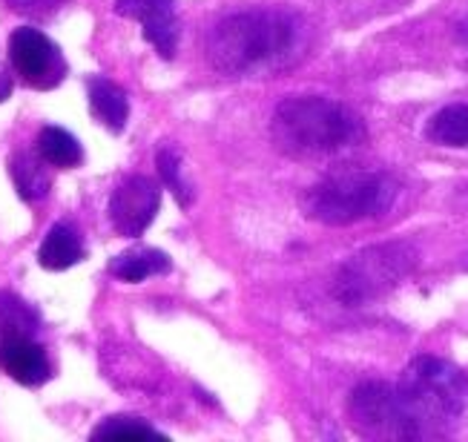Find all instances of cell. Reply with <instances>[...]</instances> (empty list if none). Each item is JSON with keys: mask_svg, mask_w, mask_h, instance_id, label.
<instances>
[{"mask_svg": "<svg viewBox=\"0 0 468 442\" xmlns=\"http://www.w3.org/2000/svg\"><path fill=\"white\" fill-rule=\"evenodd\" d=\"M308 26L291 12L253 9L218 20L207 37L210 64L230 78H259L296 64Z\"/></svg>", "mask_w": 468, "mask_h": 442, "instance_id": "6da1fadb", "label": "cell"}, {"mask_svg": "<svg viewBox=\"0 0 468 442\" xmlns=\"http://www.w3.org/2000/svg\"><path fill=\"white\" fill-rule=\"evenodd\" d=\"M273 141L293 158L336 155L365 141L362 118L342 100L324 95H291L273 112Z\"/></svg>", "mask_w": 468, "mask_h": 442, "instance_id": "7a4b0ae2", "label": "cell"}, {"mask_svg": "<svg viewBox=\"0 0 468 442\" xmlns=\"http://www.w3.org/2000/svg\"><path fill=\"white\" fill-rule=\"evenodd\" d=\"M399 195V181L379 170H342L324 175L304 190L302 210L308 218L328 227H345L368 221L394 207Z\"/></svg>", "mask_w": 468, "mask_h": 442, "instance_id": "3957f363", "label": "cell"}, {"mask_svg": "<svg viewBox=\"0 0 468 442\" xmlns=\"http://www.w3.org/2000/svg\"><path fill=\"white\" fill-rule=\"evenodd\" d=\"M397 388L409 399L429 437L449 434L468 411V376L440 356H414L405 365Z\"/></svg>", "mask_w": 468, "mask_h": 442, "instance_id": "277c9868", "label": "cell"}, {"mask_svg": "<svg viewBox=\"0 0 468 442\" xmlns=\"http://www.w3.org/2000/svg\"><path fill=\"white\" fill-rule=\"evenodd\" d=\"M417 268V250L409 241H385L351 256L336 270L331 293L345 308H359L391 293Z\"/></svg>", "mask_w": 468, "mask_h": 442, "instance_id": "5b68a950", "label": "cell"}, {"mask_svg": "<svg viewBox=\"0 0 468 442\" xmlns=\"http://www.w3.org/2000/svg\"><path fill=\"white\" fill-rule=\"evenodd\" d=\"M348 416L354 428L377 439H431L409 399L388 382H362L351 391Z\"/></svg>", "mask_w": 468, "mask_h": 442, "instance_id": "8992f818", "label": "cell"}, {"mask_svg": "<svg viewBox=\"0 0 468 442\" xmlns=\"http://www.w3.org/2000/svg\"><path fill=\"white\" fill-rule=\"evenodd\" d=\"M9 60L32 89H55L67 75V60L55 40L32 26H20L9 37Z\"/></svg>", "mask_w": 468, "mask_h": 442, "instance_id": "52a82bcc", "label": "cell"}, {"mask_svg": "<svg viewBox=\"0 0 468 442\" xmlns=\"http://www.w3.org/2000/svg\"><path fill=\"white\" fill-rule=\"evenodd\" d=\"M158 205L161 190L155 181L147 175H130L110 195V221L121 236L135 238L153 225Z\"/></svg>", "mask_w": 468, "mask_h": 442, "instance_id": "ba28073f", "label": "cell"}, {"mask_svg": "<svg viewBox=\"0 0 468 442\" xmlns=\"http://www.w3.org/2000/svg\"><path fill=\"white\" fill-rule=\"evenodd\" d=\"M115 12L138 20L144 37L158 49L161 58H173L178 47V20L173 0H115Z\"/></svg>", "mask_w": 468, "mask_h": 442, "instance_id": "9c48e42d", "label": "cell"}, {"mask_svg": "<svg viewBox=\"0 0 468 442\" xmlns=\"http://www.w3.org/2000/svg\"><path fill=\"white\" fill-rule=\"evenodd\" d=\"M0 368H4L15 382L29 385V388L44 385V382L52 376L49 356L32 336L6 342V345L0 348Z\"/></svg>", "mask_w": 468, "mask_h": 442, "instance_id": "30bf717a", "label": "cell"}, {"mask_svg": "<svg viewBox=\"0 0 468 442\" xmlns=\"http://www.w3.org/2000/svg\"><path fill=\"white\" fill-rule=\"evenodd\" d=\"M80 258H84V241H80L78 230L72 225H67V221L55 225L37 250L40 268H47V270H67V268L78 265Z\"/></svg>", "mask_w": 468, "mask_h": 442, "instance_id": "8fae6325", "label": "cell"}, {"mask_svg": "<svg viewBox=\"0 0 468 442\" xmlns=\"http://www.w3.org/2000/svg\"><path fill=\"white\" fill-rule=\"evenodd\" d=\"M90 110L110 132H121L127 127V118H130L127 95H124V89L115 87L107 78L90 80Z\"/></svg>", "mask_w": 468, "mask_h": 442, "instance_id": "7c38bea8", "label": "cell"}, {"mask_svg": "<svg viewBox=\"0 0 468 442\" xmlns=\"http://www.w3.org/2000/svg\"><path fill=\"white\" fill-rule=\"evenodd\" d=\"M167 270H170V256L155 247H133L110 261V273L118 276L121 281H130V285L144 281L150 276H161Z\"/></svg>", "mask_w": 468, "mask_h": 442, "instance_id": "4fadbf2b", "label": "cell"}, {"mask_svg": "<svg viewBox=\"0 0 468 442\" xmlns=\"http://www.w3.org/2000/svg\"><path fill=\"white\" fill-rule=\"evenodd\" d=\"M425 138L437 147L468 150V104H449L437 110L425 124Z\"/></svg>", "mask_w": 468, "mask_h": 442, "instance_id": "5bb4252c", "label": "cell"}, {"mask_svg": "<svg viewBox=\"0 0 468 442\" xmlns=\"http://www.w3.org/2000/svg\"><path fill=\"white\" fill-rule=\"evenodd\" d=\"M37 155L44 158V164L69 170L84 161V150H80L78 138L60 127H44L37 135Z\"/></svg>", "mask_w": 468, "mask_h": 442, "instance_id": "9a60e30c", "label": "cell"}, {"mask_svg": "<svg viewBox=\"0 0 468 442\" xmlns=\"http://www.w3.org/2000/svg\"><path fill=\"white\" fill-rule=\"evenodd\" d=\"M37 331V313L15 293H0V348L6 342L35 336Z\"/></svg>", "mask_w": 468, "mask_h": 442, "instance_id": "2e32d148", "label": "cell"}, {"mask_svg": "<svg viewBox=\"0 0 468 442\" xmlns=\"http://www.w3.org/2000/svg\"><path fill=\"white\" fill-rule=\"evenodd\" d=\"M9 173H12V181L20 193V198L27 201H37L49 193V175H47V167H44V158H35L29 153H17L12 161H9Z\"/></svg>", "mask_w": 468, "mask_h": 442, "instance_id": "e0dca14e", "label": "cell"}, {"mask_svg": "<svg viewBox=\"0 0 468 442\" xmlns=\"http://www.w3.org/2000/svg\"><path fill=\"white\" fill-rule=\"evenodd\" d=\"M92 439H165V437L135 416H112L92 431Z\"/></svg>", "mask_w": 468, "mask_h": 442, "instance_id": "ac0fdd59", "label": "cell"}, {"mask_svg": "<svg viewBox=\"0 0 468 442\" xmlns=\"http://www.w3.org/2000/svg\"><path fill=\"white\" fill-rule=\"evenodd\" d=\"M155 161H158L161 178H165V187L176 195V201H178L181 207H187L190 205V190H187L185 181H181V155H178V150L161 147Z\"/></svg>", "mask_w": 468, "mask_h": 442, "instance_id": "d6986e66", "label": "cell"}, {"mask_svg": "<svg viewBox=\"0 0 468 442\" xmlns=\"http://www.w3.org/2000/svg\"><path fill=\"white\" fill-rule=\"evenodd\" d=\"M9 4L20 12H32V15H49L55 6H60L64 0H9Z\"/></svg>", "mask_w": 468, "mask_h": 442, "instance_id": "ffe728a7", "label": "cell"}, {"mask_svg": "<svg viewBox=\"0 0 468 442\" xmlns=\"http://www.w3.org/2000/svg\"><path fill=\"white\" fill-rule=\"evenodd\" d=\"M457 40H460V44H465V47H468V12L463 15V20L457 24Z\"/></svg>", "mask_w": 468, "mask_h": 442, "instance_id": "44dd1931", "label": "cell"}, {"mask_svg": "<svg viewBox=\"0 0 468 442\" xmlns=\"http://www.w3.org/2000/svg\"><path fill=\"white\" fill-rule=\"evenodd\" d=\"M9 92H12V80H9L6 72H0V100H6Z\"/></svg>", "mask_w": 468, "mask_h": 442, "instance_id": "7402d4cb", "label": "cell"}]
</instances>
